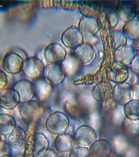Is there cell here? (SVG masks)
<instances>
[{
	"instance_id": "cell-1",
	"label": "cell",
	"mask_w": 139,
	"mask_h": 157,
	"mask_svg": "<svg viewBox=\"0 0 139 157\" xmlns=\"http://www.w3.org/2000/svg\"><path fill=\"white\" fill-rule=\"evenodd\" d=\"M70 121L64 113L56 111L49 115L45 121V128L55 136L66 133L69 128Z\"/></svg>"
},
{
	"instance_id": "cell-2",
	"label": "cell",
	"mask_w": 139,
	"mask_h": 157,
	"mask_svg": "<svg viewBox=\"0 0 139 157\" xmlns=\"http://www.w3.org/2000/svg\"><path fill=\"white\" fill-rule=\"evenodd\" d=\"M18 113L24 121L31 123L39 119L43 113V108L38 101L30 99L22 102Z\"/></svg>"
},
{
	"instance_id": "cell-3",
	"label": "cell",
	"mask_w": 139,
	"mask_h": 157,
	"mask_svg": "<svg viewBox=\"0 0 139 157\" xmlns=\"http://www.w3.org/2000/svg\"><path fill=\"white\" fill-rule=\"evenodd\" d=\"M84 35L75 26L68 27L61 35L63 44L68 48L74 49L84 43Z\"/></svg>"
},
{
	"instance_id": "cell-4",
	"label": "cell",
	"mask_w": 139,
	"mask_h": 157,
	"mask_svg": "<svg viewBox=\"0 0 139 157\" xmlns=\"http://www.w3.org/2000/svg\"><path fill=\"white\" fill-rule=\"evenodd\" d=\"M44 66L43 62L36 57H29L24 61L22 72L25 77L37 80L43 73Z\"/></svg>"
},
{
	"instance_id": "cell-5",
	"label": "cell",
	"mask_w": 139,
	"mask_h": 157,
	"mask_svg": "<svg viewBox=\"0 0 139 157\" xmlns=\"http://www.w3.org/2000/svg\"><path fill=\"white\" fill-rule=\"evenodd\" d=\"M74 60L81 65H88L94 60L95 52L94 49L89 43H84L74 49Z\"/></svg>"
},
{
	"instance_id": "cell-6",
	"label": "cell",
	"mask_w": 139,
	"mask_h": 157,
	"mask_svg": "<svg viewBox=\"0 0 139 157\" xmlns=\"http://www.w3.org/2000/svg\"><path fill=\"white\" fill-rule=\"evenodd\" d=\"M73 137L78 146L88 147L96 140L97 134L93 127L82 125L77 129Z\"/></svg>"
},
{
	"instance_id": "cell-7",
	"label": "cell",
	"mask_w": 139,
	"mask_h": 157,
	"mask_svg": "<svg viewBox=\"0 0 139 157\" xmlns=\"http://www.w3.org/2000/svg\"><path fill=\"white\" fill-rule=\"evenodd\" d=\"M133 97V88L127 82L116 83L112 87V98L117 103L125 105L132 100Z\"/></svg>"
},
{
	"instance_id": "cell-8",
	"label": "cell",
	"mask_w": 139,
	"mask_h": 157,
	"mask_svg": "<svg viewBox=\"0 0 139 157\" xmlns=\"http://www.w3.org/2000/svg\"><path fill=\"white\" fill-rule=\"evenodd\" d=\"M24 59L14 52L6 54L2 61V67L7 73L16 75L22 71Z\"/></svg>"
},
{
	"instance_id": "cell-9",
	"label": "cell",
	"mask_w": 139,
	"mask_h": 157,
	"mask_svg": "<svg viewBox=\"0 0 139 157\" xmlns=\"http://www.w3.org/2000/svg\"><path fill=\"white\" fill-rule=\"evenodd\" d=\"M66 55L65 48L57 43L51 44L45 49V58L50 64H60L64 61Z\"/></svg>"
},
{
	"instance_id": "cell-10",
	"label": "cell",
	"mask_w": 139,
	"mask_h": 157,
	"mask_svg": "<svg viewBox=\"0 0 139 157\" xmlns=\"http://www.w3.org/2000/svg\"><path fill=\"white\" fill-rule=\"evenodd\" d=\"M137 13V4L131 1H120L116 10L119 20L126 23L136 18Z\"/></svg>"
},
{
	"instance_id": "cell-11",
	"label": "cell",
	"mask_w": 139,
	"mask_h": 157,
	"mask_svg": "<svg viewBox=\"0 0 139 157\" xmlns=\"http://www.w3.org/2000/svg\"><path fill=\"white\" fill-rule=\"evenodd\" d=\"M74 137L70 134H61L55 136L54 147L55 151L60 154H69L75 148Z\"/></svg>"
},
{
	"instance_id": "cell-12",
	"label": "cell",
	"mask_w": 139,
	"mask_h": 157,
	"mask_svg": "<svg viewBox=\"0 0 139 157\" xmlns=\"http://www.w3.org/2000/svg\"><path fill=\"white\" fill-rule=\"evenodd\" d=\"M91 157H111L113 148L111 143L107 139L96 140L89 146Z\"/></svg>"
},
{
	"instance_id": "cell-13",
	"label": "cell",
	"mask_w": 139,
	"mask_h": 157,
	"mask_svg": "<svg viewBox=\"0 0 139 157\" xmlns=\"http://www.w3.org/2000/svg\"><path fill=\"white\" fill-rule=\"evenodd\" d=\"M20 98L13 88H6L0 92V106L6 109H12L20 104Z\"/></svg>"
},
{
	"instance_id": "cell-14",
	"label": "cell",
	"mask_w": 139,
	"mask_h": 157,
	"mask_svg": "<svg viewBox=\"0 0 139 157\" xmlns=\"http://www.w3.org/2000/svg\"><path fill=\"white\" fill-rule=\"evenodd\" d=\"M44 78L53 85H58L64 78V72L60 64H49L44 68Z\"/></svg>"
},
{
	"instance_id": "cell-15",
	"label": "cell",
	"mask_w": 139,
	"mask_h": 157,
	"mask_svg": "<svg viewBox=\"0 0 139 157\" xmlns=\"http://www.w3.org/2000/svg\"><path fill=\"white\" fill-rule=\"evenodd\" d=\"M136 55L134 49L130 45H126L115 50V62L128 67L130 66Z\"/></svg>"
},
{
	"instance_id": "cell-16",
	"label": "cell",
	"mask_w": 139,
	"mask_h": 157,
	"mask_svg": "<svg viewBox=\"0 0 139 157\" xmlns=\"http://www.w3.org/2000/svg\"><path fill=\"white\" fill-rule=\"evenodd\" d=\"M6 140L12 150H21L26 143L25 130L21 127L17 126L11 134L6 137Z\"/></svg>"
},
{
	"instance_id": "cell-17",
	"label": "cell",
	"mask_w": 139,
	"mask_h": 157,
	"mask_svg": "<svg viewBox=\"0 0 139 157\" xmlns=\"http://www.w3.org/2000/svg\"><path fill=\"white\" fill-rule=\"evenodd\" d=\"M129 70L128 67L115 62L111 66L108 72L109 80L115 83H120L126 81L128 78Z\"/></svg>"
},
{
	"instance_id": "cell-18",
	"label": "cell",
	"mask_w": 139,
	"mask_h": 157,
	"mask_svg": "<svg viewBox=\"0 0 139 157\" xmlns=\"http://www.w3.org/2000/svg\"><path fill=\"white\" fill-rule=\"evenodd\" d=\"M13 89L18 93L21 102L30 100L34 94L33 84L29 81L25 79H22L16 82Z\"/></svg>"
},
{
	"instance_id": "cell-19",
	"label": "cell",
	"mask_w": 139,
	"mask_h": 157,
	"mask_svg": "<svg viewBox=\"0 0 139 157\" xmlns=\"http://www.w3.org/2000/svg\"><path fill=\"white\" fill-rule=\"evenodd\" d=\"M79 29L84 35L93 36L98 33L100 26L96 18L84 16L80 21Z\"/></svg>"
},
{
	"instance_id": "cell-20",
	"label": "cell",
	"mask_w": 139,
	"mask_h": 157,
	"mask_svg": "<svg viewBox=\"0 0 139 157\" xmlns=\"http://www.w3.org/2000/svg\"><path fill=\"white\" fill-rule=\"evenodd\" d=\"M92 94L98 101L109 100L112 97V86L108 82H100L93 88Z\"/></svg>"
},
{
	"instance_id": "cell-21",
	"label": "cell",
	"mask_w": 139,
	"mask_h": 157,
	"mask_svg": "<svg viewBox=\"0 0 139 157\" xmlns=\"http://www.w3.org/2000/svg\"><path fill=\"white\" fill-rule=\"evenodd\" d=\"M16 127V121L12 116L6 114H0V135L1 136L6 137Z\"/></svg>"
},
{
	"instance_id": "cell-22",
	"label": "cell",
	"mask_w": 139,
	"mask_h": 157,
	"mask_svg": "<svg viewBox=\"0 0 139 157\" xmlns=\"http://www.w3.org/2000/svg\"><path fill=\"white\" fill-rule=\"evenodd\" d=\"M123 32L128 39L133 41L139 39V21L137 18L126 22L123 27Z\"/></svg>"
},
{
	"instance_id": "cell-23",
	"label": "cell",
	"mask_w": 139,
	"mask_h": 157,
	"mask_svg": "<svg viewBox=\"0 0 139 157\" xmlns=\"http://www.w3.org/2000/svg\"><path fill=\"white\" fill-rule=\"evenodd\" d=\"M124 113L128 120L139 121V100L133 99L125 104Z\"/></svg>"
},
{
	"instance_id": "cell-24",
	"label": "cell",
	"mask_w": 139,
	"mask_h": 157,
	"mask_svg": "<svg viewBox=\"0 0 139 157\" xmlns=\"http://www.w3.org/2000/svg\"><path fill=\"white\" fill-rule=\"evenodd\" d=\"M33 147L35 155L48 149L49 143L45 135L40 132H36L33 136Z\"/></svg>"
},
{
	"instance_id": "cell-25",
	"label": "cell",
	"mask_w": 139,
	"mask_h": 157,
	"mask_svg": "<svg viewBox=\"0 0 139 157\" xmlns=\"http://www.w3.org/2000/svg\"><path fill=\"white\" fill-rule=\"evenodd\" d=\"M102 18L106 26L109 29H114L117 26L119 23V18L112 10L106 9L102 13Z\"/></svg>"
},
{
	"instance_id": "cell-26",
	"label": "cell",
	"mask_w": 139,
	"mask_h": 157,
	"mask_svg": "<svg viewBox=\"0 0 139 157\" xmlns=\"http://www.w3.org/2000/svg\"><path fill=\"white\" fill-rule=\"evenodd\" d=\"M110 37L115 50L127 45L128 38L121 30H112L110 33Z\"/></svg>"
},
{
	"instance_id": "cell-27",
	"label": "cell",
	"mask_w": 139,
	"mask_h": 157,
	"mask_svg": "<svg viewBox=\"0 0 139 157\" xmlns=\"http://www.w3.org/2000/svg\"><path fill=\"white\" fill-rule=\"evenodd\" d=\"M80 12L85 17H93L100 13V10L97 7L90 4L83 3L80 6Z\"/></svg>"
},
{
	"instance_id": "cell-28",
	"label": "cell",
	"mask_w": 139,
	"mask_h": 157,
	"mask_svg": "<svg viewBox=\"0 0 139 157\" xmlns=\"http://www.w3.org/2000/svg\"><path fill=\"white\" fill-rule=\"evenodd\" d=\"M89 149L84 147H76L70 152L69 157H90Z\"/></svg>"
},
{
	"instance_id": "cell-29",
	"label": "cell",
	"mask_w": 139,
	"mask_h": 157,
	"mask_svg": "<svg viewBox=\"0 0 139 157\" xmlns=\"http://www.w3.org/2000/svg\"><path fill=\"white\" fill-rule=\"evenodd\" d=\"M12 149L9 147L6 140H3L0 143V157L6 155H11Z\"/></svg>"
},
{
	"instance_id": "cell-30",
	"label": "cell",
	"mask_w": 139,
	"mask_h": 157,
	"mask_svg": "<svg viewBox=\"0 0 139 157\" xmlns=\"http://www.w3.org/2000/svg\"><path fill=\"white\" fill-rule=\"evenodd\" d=\"M129 73L128 78H127L126 82L127 83L130 84L132 87H133L137 83H139V75H137L135 73H134L130 68H129Z\"/></svg>"
},
{
	"instance_id": "cell-31",
	"label": "cell",
	"mask_w": 139,
	"mask_h": 157,
	"mask_svg": "<svg viewBox=\"0 0 139 157\" xmlns=\"http://www.w3.org/2000/svg\"><path fill=\"white\" fill-rule=\"evenodd\" d=\"M57 154H56L55 150L49 148L47 150L39 152L36 154L35 157H56Z\"/></svg>"
},
{
	"instance_id": "cell-32",
	"label": "cell",
	"mask_w": 139,
	"mask_h": 157,
	"mask_svg": "<svg viewBox=\"0 0 139 157\" xmlns=\"http://www.w3.org/2000/svg\"><path fill=\"white\" fill-rule=\"evenodd\" d=\"M129 68L134 73L139 75V54L136 53V57Z\"/></svg>"
},
{
	"instance_id": "cell-33",
	"label": "cell",
	"mask_w": 139,
	"mask_h": 157,
	"mask_svg": "<svg viewBox=\"0 0 139 157\" xmlns=\"http://www.w3.org/2000/svg\"><path fill=\"white\" fill-rule=\"evenodd\" d=\"M8 83V78L6 73L0 70V91L4 89Z\"/></svg>"
},
{
	"instance_id": "cell-34",
	"label": "cell",
	"mask_w": 139,
	"mask_h": 157,
	"mask_svg": "<svg viewBox=\"0 0 139 157\" xmlns=\"http://www.w3.org/2000/svg\"><path fill=\"white\" fill-rule=\"evenodd\" d=\"M134 46L133 47V48L135 50L136 53L139 54V39L137 40V41H134Z\"/></svg>"
},
{
	"instance_id": "cell-35",
	"label": "cell",
	"mask_w": 139,
	"mask_h": 157,
	"mask_svg": "<svg viewBox=\"0 0 139 157\" xmlns=\"http://www.w3.org/2000/svg\"><path fill=\"white\" fill-rule=\"evenodd\" d=\"M137 18L139 21V10L137 11Z\"/></svg>"
},
{
	"instance_id": "cell-36",
	"label": "cell",
	"mask_w": 139,
	"mask_h": 157,
	"mask_svg": "<svg viewBox=\"0 0 139 157\" xmlns=\"http://www.w3.org/2000/svg\"><path fill=\"white\" fill-rule=\"evenodd\" d=\"M14 157L13 156H12V155H6V156H4V157Z\"/></svg>"
},
{
	"instance_id": "cell-37",
	"label": "cell",
	"mask_w": 139,
	"mask_h": 157,
	"mask_svg": "<svg viewBox=\"0 0 139 157\" xmlns=\"http://www.w3.org/2000/svg\"><path fill=\"white\" fill-rule=\"evenodd\" d=\"M2 140V136L0 135V143L1 142Z\"/></svg>"
},
{
	"instance_id": "cell-38",
	"label": "cell",
	"mask_w": 139,
	"mask_h": 157,
	"mask_svg": "<svg viewBox=\"0 0 139 157\" xmlns=\"http://www.w3.org/2000/svg\"><path fill=\"white\" fill-rule=\"evenodd\" d=\"M56 157H63L62 156H57Z\"/></svg>"
},
{
	"instance_id": "cell-39",
	"label": "cell",
	"mask_w": 139,
	"mask_h": 157,
	"mask_svg": "<svg viewBox=\"0 0 139 157\" xmlns=\"http://www.w3.org/2000/svg\"></svg>"
}]
</instances>
